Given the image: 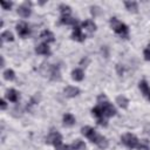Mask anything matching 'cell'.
I'll use <instances>...</instances> for the list:
<instances>
[{"label":"cell","mask_w":150,"mask_h":150,"mask_svg":"<svg viewBox=\"0 0 150 150\" xmlns=\"http://www.w3.org/2000/svg\"><path fill=\"white\" fill-rule=\"evenodd\" d=\"M109 23H110L112 30H114L120 38H122V39H129V28H128V26H127L124 22H122V21H120L117 18L112 16V18H110V20H109Z\"/></svg>","instance_id":"2"},{"label":"cell","mask_w":150,"mask_h":150,"mask_svg":"<svg viewBox=\"0 0 150 150\" xmlns=\"http://www.w3.org/2000/svg\"><path fill=\"white\" fill-rule=\"evenodd\" d=\"M59 9H60L61 15H71V8H70L69 5L61 4V5L59 6Z\"/></svg>","instance_id":"23"},{"label":"cell","mask_w":150,"mask_h":150,"mask_svg":"<svg viewBox=\"0 0 150 150\" xmlns=\"http://www.w3.org/2000/svg\"><path fill=\"white\" fill-rule=\"evenodd\" d=\"M14 40V35L11 30H5L1 33V41L2 42H12Z\"/></svg>","instance_id":"21"},{"label":"cell","mask_w":150,"mask_h":150,"mask_svg":"<svg viewBox=\"0 0 150 150\" xmlns=\"http://www.w3.org/2000/svg\"><path fill=\"white\" fill-rule=\"evenodd\" d=\"M15 29H16L18 35H19L20 38H22V39L28 38V36L30 35V33H32L29 25H28L27 22H25V21H21V22H19V23H16Z\"/></svg>","instance_id":"6"},{"label":"cell","mask_w":150,"mask_h":150,"mask_svg":"<svg viewBox=\"0 0 150 150\" xmlns=\"http://www.w3.org/2000/svg\"><path fill=\"white\" fill-rule=\"evenodd\" d=\"M12 6H13V2H12V1H1V7H2V9H5V11L11 9Z\"/></svg>","instance_id":"26"},{"label":"cell","mask_w":150,"mask_h":150,"mask_svg":"<svg viewBox=\"0 0 150 150\" xmlns=\"http://www.w3.org/2000/svg\"><path fill=\"white\" fill-rule=\"evenodd\" d=\"M70 146L73 148V150H84L86 149V143L81 139H75L70 144Z\"/></svg>","instance_id":"22"},{"label":"cell","mask_w":150,"mask_h":150,"mask_svg":"<svg viewBox=\"0 0 150 150\" xmlns=\"http://www.w3.org/2000/svg\"><path fill=\"white\" fill-rule=\"evenodd\" d=\"M97 104L101 107V109H102V111H103L105 117H112V116H115L117 114L116 108L105 98L104 95H100L98 96V103Z\"/></svg>","instance_id":"3"},{"label":"cell","mask_w":150,"mask_h":150,"mask_svg":"<svg viewBox=\"0 0 150 150\" xmlns=\"http://www.w3.org/2000/svg\"><path fill=\"white\" fill-rule=\"evenodd\" d=\"M124 6L129 12H132V13L138 12V4L136 1H124Z\"/></svg>","instance_id":"20"},{"label":"cell","mask_w":150,"mask_h":150,"mask_svg":"<svg viewBox=\"0 0 150 150\" xmlns=\"http://www.w3.org/2000/svg\"><path fill=\"white\" fill-rule=\"evenodd\" d=\"M6 98L9 101V102H13V103H16L19 100H20V94L18 90L15 89H8L6 91Z\"/></svg>","instance_id":"13"},{"label":"cell","mask_w":150,"mask_h":150,"mask_svg":"<svg viewBox=\"0 0 150 150\" xmlns=\"http://www.w3.org/2000/svg\"><path fill=\"white\" fill-rule=\"evenodd\" d=\"M81 132H82V135L86 136L91 143L96 144L100 149H107V148H108V145H109L108 139H107L103 135L98 134L93 127L84 125V127L81 128Z\"/></svg>","instance_id":"1"},{"label":"cell","mask_w":150,"mask_h":150,"mask_svg":"<svg viewBox=\"0 0 150 150\" xmlns=\"http://www.w3.org/2000/svg\"><path fill=\"white\" fill-rule=\"evenodd\" d=\"M71 79H73L74 81H77V82L82 81V80L84 79V71H83V69H81V68H75V69H73V70H71Z\"/></svg>","instance_id":"18"},{"label":"cell","mask_w":150,"mask_h":150,"mask_svg":"<svg viewBox=\"0 0 150 150\" xmlns=\"http://www.w3.org/2000/svg\"><path fill=\"white\" fill-rule=\"evenodd\" d=\"M62 122H63V125H66V127H73L75 124V122H76V118H75V116L73 114L67 112V114L63 115Z\"/></svg>","instance_id":"16"},{"label":"cell","mask_w":150,"mask_h":150,"mask_svg":"<svg viewBox=\"0 0 150 150\" xmlns=\"http://www.w3.org/2000/svg\"><path fill=\"white\" fill-rule=\"evenodd\" d=\"M121 141L122 143L129 148V149H139V144H141V141L134 135V134H124L122 137H121Z\"/></svg>","instance_id":"5"},{"label":"cell","mask_w":150,"mask_h":150,"mask_svg":"<svg viewBox=\"0 0 150 150\" xmlns=\"http://www.w3.org/2000/svg\"><path fill=\"white\" fill-rule=\"evenodd\" d=\"M35 53L39 55H45V56H49L52 54V50L48 46V43L46 42H41L40 45H38L35 47Z\"/></svg>","instance_id":"11"},{"label":"cell","mask_w":150,"mask_h":150,"mask_svg":"<svg viewBox=\"0 0 150 150\" xmlns=\"http://www.w3.org/2000/svg\"><path fill=\"white\" fill-rule=\"evenodd\" d=\"M18 14H19L21 18H23V19L29 18L30 14H32V8H30L29 4H28V2H25V4L20 5V6L18 7Z\"/></svg>","instance_id":"8"},{"label":"cell","mask_w":150,"mask_h":150,"mask_svg":"<svg viewBox=\"0 0 150 150\" xmlns=\"http://www.w3.org/2000/svg\"><path fill=\"white\" fill-rule=\"evenodd\" d=\"M143 56H144L145 61H150V47L149 46H148V48H145L143 50Z\"/></svg>","instance_id":"28"},{"label":"cell","mask_w":150,"mask_h":150,"mask_svg":"<svg viewBox=\"0 0 150 150\" xmlns=\"http://www.w3.org/2000/svg\"><path fill=\"white\" fill-rule=\"evenodd\" d=\"M71 39L77 41V42H83L84 39H86V35L83 34L82 32V28L80 26H75L73 28V32H71Z\"/></svg>","instance_id":"10"},{"label":"cell","mask_w":150,"mask_h":150,"mask_svg":"<svg viewBox=\"0 0 150 150\" xmlns=\"http://www.w3.org/2000/svg\"><path fill=\"white\" fill-rule=\"evenodd\" d=\"M40 39H41L43 42H46V43H49V42H54V41H55L54 34H53L50 30H48V29H45V30L41 32Z\"/></svg>","instance_id":"15"},{"label":"cell","mask_w":150,"mask_h":150,"mask_svg":"<svg viewBox=\"0 0 150 150\" xmlns=\"http://www.w3.org/2000/svg\"><path fill=\"white\" fill-rule=\"evenodd\" d=\"M116 103L122 109H128V107H129V100L125 96H123V95H120V96L116 97Z\"/></svg>","instance_id":"19"},{"label":"cell","mask_w":150,"mask_h":150,"mask_svg":"<svg viewBox=\"0 0 150 150\" xmlns=\"http://www.w3.org/2000/svg\"><path fill=\"white\" fill-rule=\"evenodd\" d=\"M46 143L52 144L54 148L62 144V135L59 131H50L46 137Z\"/></svg>","instance_id":"7"},{"label":"cell","mask_w":150,"mask_h":150,"mask_svg":"<svg viewBox=\"0 0 150 150\" xmlns=\"http://www.w3.org/2000/svg\"><path fill=\"white\" fill-rule=\"evenodd\" d=\"M2 75H4V79L7 80V81H13L15 79V73H14L13 69H6L2 73Z\"/></svg>","instance_id":"24"},{"label":"cell","mask_w":150,"mask_h":150,"mask_svg":"<svg viewBox=\"0 0 150 150\" xmlns=\"http://www.w3.org/2000/svg\"><path fill=\"white\" fill-rule=\"evenodd\" d=\"M138 150H150L149 142L146 139H141V144H139V149Z\"/></svg>","instance_id":"25"},{"label":"cell","mask_w":150,"mask_h":150,"mask_svg":"<svg viewBox=\"0 0 150 150\" xmlns=\"http://www.w3.org/2000/svg\"><path fill=\"white\" fill-rule=\"evenodd\" d=\"M82 27H83L86 30H88L89 33L95 32V30H96V28H97L96 23H95L91 19H87V20H84V21L82 22Z\"/></svg>","instance_id":"17"},{"label":"cell","mask_w":150,"mask_h":150,"mask_svg":"<svg viewBox=\"0 0 150 150\" xmlns=\"http://www.w3.org/2000/svg\"><path fill=\"white\" fill-rule=\"evenodd\" d=\"M46 68V71H43L42 74L45 76H48L52 81H60L61 80V71H60V67L57 64H42Z\"/></svg>","instance_id":"4"},{"label":"cell","mask_w":150,"mask_h":150,"mask_svg":"<svg viewBox=\"0 0 150 150\" xmlns=\"http://www.w3.org/2000/svg\"><path fill=\"white\" fill-rule=\"evenodd\" d=\"M63 94L66 97H75L80 94V89L77 87H74V86H67L66 88H63Z\"/></svg>","instance_id":"12"},{"label":"cell","mask_w":150,"mask_h":150,"mask_svg":"<svg viewBox=\"0 0 150 150\" xmlns=\"http://www.w3.org/2000/svg\"><path fill=\"white\" fill-rule=\"evenodd\" d=\"M138 88H139L142 95L150 102V86H149V83L145 80H141L138 82Z\"/></svg>","instance_id":"9"},{"label":"cell","mask_w":150,"mask_h":150,"mask_svg":"<svg viewBox=\"0 0 150 150\" xmlns=\"http://www.w3.org/2000/svg\"><path fill=\"white\" fill-rule=\"evenodd\" d=\"M5 66V60H4V56H1V66L0 67H4Z\"/></svg>","instance_id":"30"},{"label":"cell","mask_w":150,"mask_h":150,"mask_svg":"<svg viewBox=\"0 0 150 150\" xmlns=\"http://www.w3.org/2000/svg\"><path fill=\"white\" fill-rule=\"evenodd\" d=\"M60 23L61 25H67V26H77V20L74 19L71 15H61L60 18Z\"/></svg>","instance_id":"14"},{"label":"cell","mask_w":150,"mask_h":150,"mask_svg":"<svg viewBox=\"0 0 150 150\" xmlns=\"http://www.w3.org/2000/svg\"><path fill=\"white\" fill-rule=\"evenodd\" d=\"M0 108H1V110H5L7 108V103H6V101L4 98L0 100Z\"/></svg>","instance_id":"29"},{"label":"cell","mask_w":150,"mask_h":150,"mask_svg":"<svg viewBox=\"0 0 150 150\" xmlns=\"http://www.w3.org/2000/svg\"><path fill=\"white\" fill-rule=\"evenodd\" d=\"M55 150H73V148L70 145H67V144H60L57 146H55Z\"/></svg>","instance_id":"27"}]
</instances>
